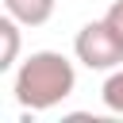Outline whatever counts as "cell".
Listing matches in <instances>:
<instances>
[{
    "label": "cell",
    "instance_id": "obj_1",
    "mask_svg": "<svg viewBox=\"0 0 123 123\" xmlns=\"http://www.w3.org/2000/svg\"><path fill=\"white\" fill-rule=\"evenodd\" d=\"M73 88H77V69L58 50H35L15 65L12 77V96L27 111H50L62 100H69Z\"/></svg>",
    "mask_w": 123,
    "mask_h": 123
},
{
    "label": "cell",
    "instance_id": "obj_2",
    "mask_svg": "<svg viewBox=\"0 0 123 123\" xmlns=\"http://www.w3.org/2000/svg\"><path fill=\"white\" fill-rule=\"evenodd\" d=\"M73 54L85 69H96V73H111L123 65V38L108 27V19H92L77 31L73 38Z\"/></svg>",
    "mask_w": 123,
    "mask_h": 123
},
{
    "label": "cell",
    "instance_id": "obj_3",
    "mask_svg": "<svg viewBox=\"0 0 123 123\" xmlns=\"http://www.w3.org/2000/svg\"><path fill=\"white\" fill-rule=\"evenodd\" d=\"M54 4L58 0H4V12L12 19H19L23 27H42V23H50Z\"/></svg>",
    "mask_w": 123,
    "mask_h": 123
},
{
    "label": "cell",
    "instance_id": "obj_4",
    "mask_svg": "<svg viewBox=\"0 0 123 123\" xmlns=\"http://www.w3.org/2000/svg\"><path fill=\"white\" fill-rule=\"evenodd\" d=\"M19 27H23V23L4 12V19H0V42H4V50H0V69H15V62H19Z\"/></svg>",
    "mask_w": 123,
    "mask_h": 123
},
{
    "label": "cell",
    "instance_id": "obj_5",
    "mask_svg": "<svg viewBox=\"0 0 123 123\" xmlns=\"http://www.w3.org/2000/svg\"><path fill=\"white\" fill-rule=\"evenodd\" d=\"M100 100H104V108H108V111L123 115V65H119V69H111V73L104 77V85H100Z\"/></svg>",
    "mask_w": 123,
    "mask_h": 123
},
{
    "label": "cell",
    "instance_id": "obj_6",
    "mask_svg": "<svg viewBox=\"0 0 123 123\" xmlns=\"http://www.w3.org/2000/svg\"><path fill=\"white\" fill-rule=\"evenodd\" d=\"M104 19H108V27H111V31L123 38V0H115V4L104 12Z\"/></svg>",
    "mask_w": 123,
    "mask_h": 123
}]
</instances>
